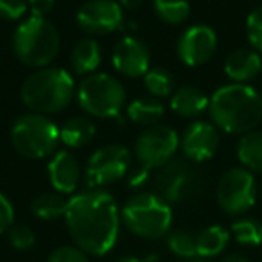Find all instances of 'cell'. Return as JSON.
<instances>
[{
    "label": "cell",
    "mask_w": 262,
    "mask_h": 262,
    "mask_svg": "<svg viewBox=\"0 0 262 262\" xmlns=\"http://www.w3.org/2000/svg\"><path fill=\"white\" fill-rule=\"evenodd\" d=\"M65 223L77 248L88 255H106L117 243L120 210L102 189H88L69 200Z\"/></svg>",
    "instance_id": "6da1fadb"
},
{
    "label": "cell",
    "mask_w": 262,
    "mask_h": 262,
    "mask_svg": "<svg viewBox=\"0 0 262 262\" xmlns=\"http://www.w3.org/2000/svg\"><path fill=\"white\" fill-rule=\"evenodd\" d=\"M208 112L217 129L244 135L262 122V95L250 84H225L212 94Z\"/></svg>",
    "instance_id": "7a4b0ae2"
},
{
    "label": "cell",
    "mask_w": 262,
    "mask_h": 262,
    "mask_svg": "<svg viewBox=\"0 0 262 262\" xmlns=\"http://www.w3.org/2000/svg\"><path fill=\"white\" fill-rule=\"evenodd\" d=\"M20 97L33 113L63 112L72 102L74 79L65 69L45 67L27 76L20 88Z\"/></svg>",
    "instance_id": "3957f363"
},
{
    "label": "cell",
    "mask_w": 262,
    "mask_h": 262,
    "mask_svg": "<svg viewBox=\"0 0 262 262\" xmlns=\"http://www.w3.org/2000/svg\"><path fill=\"white\" fill-rule=\"evenodd\" d=\"M59 45L58 29L43 16L31 15L13 34L16 58L31 69H45L58 56Z\"/></svg>",
    "instance_id": "277c9868"
},
{
    "label": "cell",
    "mask_w": 262,
    "mask_h": 262,
    "mask_svg": "<svg viewBox=\"0 0 262 262\" xmlns=\"http://www.w3.org/2000/svg\"><path fill=\"white\" fill-rule=\"evenodd\" d=\"M120 221L131 233L142 239H160L171 228L172 210L158 194L140 192L124 203Z\"/></svg>",
    "instance_id": "5b68a950"
},
{
    "label": "cell",
    "mask_w": 262,
    "mask_h": 262,
    "mask_svg": "<svg viewBox=\"0 0 262 262\" xmlns=\"http://www.w3.org/2000/svg\"><path fill=\"white\" fill-rule=\"evenodd\" d=\"M11 142L16 153L31 160L54 155L59 144V127L41 113H26L13 122Z\"/></svg>",
    "instance_id": "8992f818"
},
{
    "label": "cell",
    "mask_w": 262,
    "mask_h": 262,
    "mask_svg": "<svg viewBox=\"0 0 262 262\" xmlns=\"http://www.w3.org/2000/svg\"><path fill=\"white\" fill-rule=\"evenodd\" d=\"M77 102L88 115L115 119L126 106V90L122 83L110 74L94 72L77 86Z\"/></svg>",
    "instance_id": "52a82bcc"
},
{
    "label": "cell",
    "mask_w": 262,
    "mask_h": 262,
    "mask_svg": "<svg viewBox=\"0 0 262 262\" xmlns=\"http://www.w3.org/2000/svg\"><path fill=\"white\" fill-rule=\"evenodd\" d=\"M215 198L228 215H241L248 212L257 200V185L251 171L233 167L221 176L215 189Z\"/></svg>",
    "instance_id": "ba28073f"
},
{
    "label": "cell",
    "mask_w": 262,
    "mask_h": 262,
    "mask_svg": "<svg viewBox=\"0 0 262 262\" xmlns=\"http://www.w3.org/2000/svg\"><path fill=\"white\" fill-rule=\"evenodd\" d=\"M131 153L122 144H110L97 149L86 162L84 178L90 189H101L127 174Z\"/></svg>",
    "instance_id": "9c48e42d"
},
{
    "label": "cell",
    "mask_w": 262,
    "mask_h": 262,
    "mask_svg": "<svg viewBox=\"0 0 262 262\" xmlns=\"http://www.w3.org/2000/svg\"><path fill=\"white\" fill-rule=\"evenodd\" d=\"M180 147V137L169 126L146 127L135 142V157L146 169H160L172 160Z\"/></svg>",
    "instance_id": "30bf717a"
},
{
    "label": "cell",
    "mask_w": 262,
    "mask_h": 262,
    "mask_svg": "<svg viewBox=\"0 0 262 262\" xmlns=\"http://www.w3.org/2000/svg\"><path fill=\"white\" fill-rule=\"evenodd\" d=\"M76 22L84 33L104 36L122 27L124 13L115 0H86L77 11Z\"/></svg>",
    "instance_id": "8fae6325"
},
{
    "label": "cell",
    "mask_w": 262,
    "mask_h": 262,
    "mask_svg": "<svg viewBox=\"0 0 262 262\" xmlns=\"http://www.w3.org/2000/svg\"><path fill=\"white\" fill-rule=\"evenodd\" d=\"M217 49V34L210 26L198 24L182 33L176 43V52L182 63L189 67L205 65Z\"/></svg>",
    "instance_id": "7c38bea8"
},
{
    "label": "cell",
    "mask_w": 262,
    "mask_h": 262,
    "mask_svg": "<svg viewBox=\"0 0 262 262\" xmlns=\"http://www.w3.org/2000/svg\"><path fill=\"white\" fill-rule=\"evenodd\" d=\"M112 63L126 77H144L149 70L151 54L147 45L135 36H126L112 51Z\"/></svg>",
    "instance_id": "4fadbf2b"
},
{
    "label": "cell",
    "mask_w": 262,
    "mask_h": 262,
    "mask_svg": "<svg viewBox=\"0 0 262 262\" xmlns=\"http://www.w3.org/2000/svg\"><path fill=\"white\" fill-rule=\"evenodd\" d=\"M183 155L192 162L210 160L219 147V131L214 124L196 120L192 122L180 139Z\"/></svg>",
    "instance_id": "5bb4252c"
},
{
    "label": "cell",
    "mask_w": 262,
    "mask_h": 262,
    "mask_svg": "<svg viewBox=\"0 0 262 262\" xmlns=\"http://www.w3.org/2000/svg\"><path fill=\"white\" fill-rule=\"evenodd\" d=\"M194 182L192 169L183 162H169L155 178V187L158 190V196L165 201H180L190 190Z\"/></svg>",
    "instance_id": "9a60e30c"
},
{
    "label": "cell",
    "mask_w": 262,
    "mask_h": 262,
    "mask_svg": "<svg viewBox=\"0 0 262 262\" xmlns=\"http://www.w3.org/2000/svg\"><path fill=\"white\" fill-rule=\"evenodd\" d=\"M49 180L59 194H72L81 180V165L69 151H58L49 162Z\"/></svg>",
    "instance_id": "2e32d148"
},
{
    "label": "cell",
    "mask_w": 262,
    "mask_h": 262,
    "mask_svg": "<svg viewBox=\"0 0 262 262\" xmlns=\"http://www.w3.org/2000/svg\"><path fill=\"white\" fill-rule=\"evenodd\" d=\"M260 70L262 58L257 51H251V49H237L225 61V72L233 83H250L260 74Z\"/></svg>",
    "instance_id": "e0dca14e"
},
{
    "label": "cell",
    "mask_w": 262,
    "mask_h": 262,
    "mask_svg": "<svg viewBox=\"0 0 262 262\" xmlns=\"http://www.w3.org/2000/svg\"><path fill=\"white\" fill-rule=\"evenodd\" d=\"M208 104H210V97H207V94L196 86H180L171 95L172 112L185 119L200 117L208 110Z\"/></svg>",
    "instance_id": "ac0fdd59"
},
{
    "label": "cell",
    "mask_w": 262,
    "mask_h": 262,
    "mask_svg": "<svg viewBox=\"0 0 262 262\" xmlns=\"http://www.w3.org/2000/svg\"><path fill=\"white\" fill-rule=\"evenodd\" d=\"M95 137V126L86 117H70L59 127V142H63L70 149H79L90 144Z\"/></svg>",
    "instance_id": "d6986e66"
},
{
    "label": "cell",
    "mask_w": 262,
    "mask_h": 262,
    "mask_svg": "<svg viewBox=\"0 0 262 262\" xmlns=\"http://www.w3.org/2000/svg\"><path fill=\"white\" fill-rule=\"evenodd\" d=\"M101 45L94 38H84L74 45L70 52V67L79 76H90L101 63Z\"/></svg>",
    "instance_id": "ffe728a7"
},
{
    "label": "cell",
    "mask_w": 262,
    "mask_h": 262,
    "mask_svg": "<svg viewBox=\"0 0 262 262\" xmlns=\"http://www.w3.org/2000/svg\"><path fill=\"white\" fill-rule=\"evenodd\" d=\"M237 157L244 169L262 172V131H248L237 142Z\"/></svg>",
    "instance_id": "44dd1931"
},
{
    "label": "cell",
    "mask_w": 262,
    "mask_h": 262,
    "mask_svg": "<svg viewBox=\"0 0 262 262\" xmlns=\"http://www.w3.org/2000/svg\"><path fill=\"white\" fill-rule=\"evenodd\" d=\"M127 117L139 126H157L164 117V104L157 97H139L127 104Z\"/></svg>",
    "instance_id": "7402d4cb"
},
{
    "label": "cell",
    "mask_w": 262,
    "mask_h": 262,
    "mask_svg": "<svg viewBox=\"0 0 262 262\" xmlns=\"http://www.w3.org/2000/svg\"><path fill=\"white\" fill-rule=\"evenodd\" d=\"M228 241H230V232L219 225L208 226V228L201 230L196 235L198 257L208 258L223 253V250L228 246Z\"/></svg>",
    "instance_id": "603a6c76"
},
{
    "label": "cell",
    "mask_w": 262,
    "mask_h": 262,
    "mask_svg": "<svg viewBox=\"0 0 262 262\" xmlns=\"http://www.w3.org/2000/svg\"><path fill=\"white\" fill-rule=\"evenodd\" d=\"M67 208H69V200H65L61 194H41L31 205L33 214L45 221L65 217Z\"/></svg>",
    "instance_id": "cb8c5ba5"
},
{
    "label": "cell",
    "mask_w": 262,
    "mask_h": 262,
    "mask_svg": "<svg viewBox=\"0 0 262 262\" xmlns=\"http://www.w3.org/2000/svg\"><path fill=\"white\" fill-rule=\"evenodd\" d=\"M157 16L165 24L180 26L189 18L190 4L187 0H153Z\"/></svg>",
    "instance_id": "d4e9b609"
},
{
    "label": "cell",
    "mask_w": 262,
    "mask_h": 262,
    "mask_svg": "<svg viewBox=\"0 0 262 262\" xmlns=\"http://www.w3.org/2000/svg\"><path fill=\"white\" fill-rule=\"evenodd\" d=\"M144 84H146L151 97L164 99L174 94V76L162 67L147 70L146 76H144Z\"/></svg>",
    "instance_id": "484cf974"
},
{
    "label": "cell",
    "mask_w": 262,
    "mask_h": 262,
    "mask_svg": "<svg viewBox=\"0 0 262 262\" xmlns=\"http://www.w3.org/2000/svg\"><path fill=\"white\" fill-rule=\"evenodd\" d=\"M232 235L244 246H258L262 243V223L257 219L244 217L232 225Z\"/></svg>",
    "instance_id": "4316f807"
},
{
    "label": "cell",
    "mask_w": 262,
    "mask_h": 262,
    "mask_svg": "<svg viewBox=\"0 0 262 262\" xmlns=\"http://www.w3.org/2000/svg\"><path fill=\"white\" fill-rule=\"evenodd\" d=\"M167 246L176 257L180 258H190L198 257V244L196 235L187 230H176L167 237Z\"/></svg>",
    "instance_id": "83f0119b"
},
{
    "label": "cell",
    "mask_w": 262,
    "mask_h": 262,
    "mask_svg": "<svg viewBox=\"0 0 262 262\" xmlns=\"http://www.w3.org/2000/svg\"><path fill=\"white\" fill-rule=\"evenodd\" d=\"M246 36L251 47L262 54V6L255 8L246 18Z\"/></svg>",
    "instance_id": "f1b7e54d"
},
{
    "label": "cell",
    "mask_w": 262,
    "mask_h": 262,
    "mask_svg": "<svg viewBox=\"0 0 262 262\" xmlns=\"http://www.w3.org/2000/svg\"><path fill=\"white\" fill-rule=\"evenodd\" d=\"M8 237H9V243L13 244V248H16L20 251H26L29 248H33L34 241H36L34 232L27 225H13L8 230Z\"/></svg>",
    "instance_id": "f546056e"
},
{
    "label": "cell",
    "mask_w": 262,
    "mask_h": 262,
    "mask_svg": "<svg viewBox=\"0 0 262 262\" xmlns=\"http://www.w3.org/2000/svg\"><path fill=\"white\" fill-rule=\"evenodd\" d=\"M86 255L77 246H59L49 255L47 262H88Z\"/></svg>",
    "instance_id": "4dcf8cb0"
},
{
    "label": "cell",
    "mask_w": 262,
    "mask_h": 262,
    "mask_svg": "<svg viewBox=\"0 0 262 262\" xmlns=\"http://www.w3.org/2000/svg\"><path fill=\"white\" fill-rule=\"evenodd\" d=\"M27 8V0H0V18L18 20L26 15Z\"/></svg>",
    "instance_id": "1f68e13d"
},
{
    "label": "cell",
    "mask_w": 262,
    "mask_h": 262,
    "mask_svg": "<svg viewBox=\"0 0 262 262\" xmlns=\"http://www.w3.org/2000/svg\"><path fill=\"white\" fill-rule=\"evenodd\" d=\"M15 225V208L11 201L0 192V233L8 232Z\"/></svg>",
    "instance_id": "d6a6232c"
},
{
    "label": "cell",
    "mask_w": 262,
    "mask_h": 262,
    "mask_svg": "<svg viewBox=\"0 0 262 262\" xmlns=\"http://www.w3.org/2000/svg\"><path fill=\"white\" fill-rule=\"evenodd\" d=\"M27 4H29L33 16H43L45 18L54 9L56 0H27Z\"/></svg>",
    "instance_id": "836d02e7"
},
{
    "label": "cell",
    "mask_w": 262,
    "mask_h": 262,
    "mask_svg": "<svg viewBox=\"0 0 262 262\" xmlns=\"http://www.w3.org/2000/svg\"><path fill=\"white\" fill-rule=\"evenodd\" d=\"M147 178H149V169L142 167V169H139V171L131 172L129 174V185L131 187H140L142 183L147 182Z\"/></svg>",
    "instance_id": "e575fe53"
},
{
    "label": "cell",
    "mask_w": 262,
    "mask_h": 262,
    "mask_svg": "<svg viewBox=\"0 0 262 262\" xmlns=\"http://www.w3.org/2000/svg\"><path fill=\"white\" fill-rule=\"evenodd\" d=\"M117 2H119L122 9H129V11H133V9H137V8L142 6L144 0H117Z\"/></svg>",
    "instance_id": "d590c367"
},
{
    "label": "cell",
    "mask_w": 262,
    "mask_h": 262,
    "mask_svg": "<svg viewBox=\"0 0 262 262\" xmlns=\"http://www.w3.org/2000/svg\"><path fill=\"white\" fill-rule=\"evenodd\" d=\"M219 262H248V260L239 253H230V255H226V257H223Z\"/></svg>",
    "instance_id": "8d00e7d4"
},
{
    "label": "cell",
    "mask_w": 262,
    "mask_h": 262,
    "mask_svg": "<svg viewBox=\"0 0 262 262\" xmlns=\"http://www.w3.org/2000/svg\"><path fill=\"white\" fill-rule=\"evenodd\" d=\"M117 262H144V260H140V258H137V257H122Z\"/></svg>",
    "instance_id": "74e56055"
},
{
    "label": "cell",
    "mask_w": 262,
    "mask_h": 262,
    "mask_svg": "<svg viewBox=\"0 0 262 262\" xmlns=\"http://www.w3.org/2000/svg\"><path fill=\"white\" fill-rule=\"evenodd\" d=\"M189 262H207V260H201V258H192V260H189Z\"/></svg>",
    "instance_id": "f35d334b"
}]
</instances>
